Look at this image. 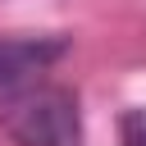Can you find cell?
Returning <instances> with one entry per match:
<instances>
[{
    "label": "cell",
    "mask_w": 146,
    "mask_h": 146,
    "mask_svg": "<svg viewBox=\"0 0 146 146\" xmlns=\"http://www.w3.org/2000/svg\"><path fill=\"white\" fill-rule=\"evenodd\" d=\"M68 50L64 36H0V105L23 96L46 78L50 64H59Z\"/></svg>",
    "instance_id": "2"
},
{
    "label": "cell",
    "mask_w": 146,
    "mask_h": 146,
    "mask_svg": "<svg viewBox=\"0 0 146 146\" xmlns=\"http://www.w3.org/2000/svg\"><path fill=\"white\" fill-rule=\"evenodd\" d=\"M0 128L14 146H82L78 96L55 82H36L0 105Z\"/></svg>",
    "instance_id": "1"
},
{
    "label": "cell",
    "mask_w": 146,
    "mask_h": 146,
    "mask_svg": "<svg viewBox=\"0 0 146 146\" xmlns=\"http://www.w3.org/2000/svg\"><path fill=\"white\" fill-rule=\"evenodd\" d=\"M119 146H146V110H128L119 119Z\"/></svg>",
    "instance_id": "3"
}]
</instances>
